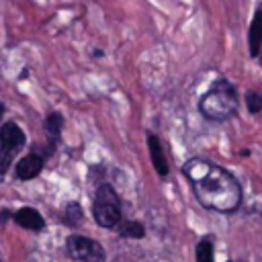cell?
<instances>
[{
    "label": "cell",
    "instance_id": "6da1fadb",
    "mask_svg": "<svg viewBox=\"0 0 262 262\" xmlns=\"http://www.w3.org/2000/svg\"><path fill=\"white\" fill-rule=\"evenodd\" d=\"M184 174L190 180L192 190L203 207L221 211V213L237 209V205L242 201L239 184L221 166H217L209 160L192 158L184 164Z\"/></svg>",
    "mask_w": 262,
    "mask_h": 262
},
{
    "label": "cell",
    "instance_id": "7a4b0ae2",
    "mask_svg": "<svg viewBox=\"0 0 262 262\" xmlns=\"http://www.w3.org/2000/svg\"><path fill=\"white\" fill-rule=\"evenodd\" d=\"M237 111V94L235 88L225 82L217 80L211 90L201 98V113L211 121H225L233 117Z\"/></svg>",
    "mask_w": 262,
    "mask_h": 262
},
{
    "label": "cell",
    "instance_id": "3957f363",
    "mask_svg": "<svg viewBox=\"0 0 262 262\" xmlns=\"http://www.w3.org/2000/svg\"><path fill=\"white\" fill-rule=\"evenodd\" d=\"M92 213H94L96 223L102 225V227H115L119 223V219H121V203H119L117 192L108 184L98 186L96 196H94Z\"/></svg>",
    "mask_w": 262,
    "mask_h": 262
},
{
    "label": "cell",
    "instance_id": "277c9868",
    "mask_svg": "<svg viewBox=\"0 0 262 262\" xmlns=\"http://www.w3.org/2000/svg\"><path fill=\"white\" fill-rule=\"evenodd\" d=\"M25 145V133L16 123H4L0 127V176L8 170L14 154Z\"/></svg>",
    "mask_w": 262,
    "mask_h": 262
},
{
    "label": "cell",
    "instance_id": "5b68a950",
    "mask_svg": "<svg viewBox=\"0 0 262 262\" xmlns=\"http://www.w3.org/2000/svg\"><path fill=\"white\" fill-rule=\"evenodd\" d=\"M68 252L76 260H84V262H102L104 260L102 246L98 242H94L90 237H82V235H72L68 239Z\"/></svg>",
    "mask_w": 262,
    "mask_h": 262
},
{
    "label": "cell",
    "instance_id": "8992f818",
    "mask_svg": "<svg viewBox=\"0 0 262 262\" xmlns=\"http://www.w3.org/2000/svg\"><path fill=\"white\" fill-rule=\"evenodd\" d=\"M41 168H43L41 156L29 154V156H25V158H20V160L16 162L14 174H16V178H20V180H31V178H35V176L41 172Z\"/></svg>",
    "mask_w": 262,
    "mask_h": 262
},
{
    "label": "cell",
    "instance_id": "52a82bcc",
    "mask_svg": "<svg viewBox=\"0 0 262 262\" xmlns=\"http://www.w3.org/2000/svg\"><path fill=\"white\" fill-rule=\"evenodd\" d=\"M147 147H149V156H151V164L156 168V172L160 176H166L168 174V164H166V158H164V149H162V143L156 135H147Z\"/></svg>",
    "mask_w": 262,
    "mask_h": 262
},
{
    "label": "cell",
    "instance_id": "ba28073f",
    "mask_svg": "<svg viewBox=\"0 0 262 262\" xmlns=\"http://www.w3.org/2000/svg\"><path fill=\"white\" fill-rule=\"evenodd\" d=\"M14 221L20 225V227H25V229H41L43 225H45V221H43V217L35 211V209H31V207H23V209H18L16 213H14Z\"/></svg>",
    "mask_w": 262,
    "mask_h": 262
},
{
    "label": "cell",
    "instance_id": "9c48e42d",
    "mask_svg": "<svg viewBox=\"0 0 262 262\" xmlns=\"http://www.w3.org/2000/svg\"><path fill=\"white\" fill-rule=\"evenodd\" d=\"M260 45H262V10L254 14V20L250 25V53L258 55Z\"/></svg>",
    "mask_w": 262,
    "mask_h": 262
},
{
    "label": "cell",
    "instance_id": "30bf717a",
    "mask_svg": "<svg viewBox=\"0 0 262 262\" xmlns=\"http://www.w3.org/2000/svg\"><path fill=\"white\" fill-rule=\"evenodd\" d=\"M61 127H63V117H61L59 113H51V115H47V119H45V131H47L53 139L59 137Z\"/></svg>",
    "mask_w": 262,
    "mask_h": 262
},
{
    "label": "cell",
    "instance_id": "8fae6325",
    "mask_svg": "<svg viewBox=\"0 0 262 262\" xmlns=\"http://www.w3.org/2000/svg\"><path fill=\"white\" fill-rule=\"evenodd\" d=\"M196 262H213V246L209 239L199 242L196 246Z\"/></svg>",
    "mask_w": 262,
    "mask_h": 262
},
{
    "label": "cell",
    "instance_id": "7c38bea8",
    "mask_svg": "<svg viewBox=\"0 0 262 262\" xmlns=\"http://www.w3.org/2000/svg\"><path fill=\"white\" fill-rule=\"evenodd\" d=\"M143 225L141 223H137V221H129L125 227H123V235L125 237H135V239H139V237H143Z\"/></svg>",
    "mask_w": 262,
    "mask_h": 262
},
{
    "label": "cell",
    "instance_id": "4fadbf2b",
    "mask_svg": "<svg viewBox=\"0 0 262 262\" xmlns=\"http://www.w3.org/2000/svg\"><path fill=\"white\" fill-rule=\"evenodd\" d=\"M246 100H248V108H250V113H258V111L262 108V96H260L258 92H248Z\"/></svg>",
    "mask_w": 262,
    "mask_h": 262
},
{
    "label": "cell",
    "instance_id": "5bb4252c",
    "mask_svg": "<svg viewBox=\"0 0 262 262\" xmlns=\"http://www.w3.org/2000/svg\"><path fill=\"white\" fill-rule=\"evenodd\" d=\"M2 117H4V104L0 102V119H2Z\"/></svg>",
    "mask_w": 262,
    "mask_h": 262
}]
</instances>
